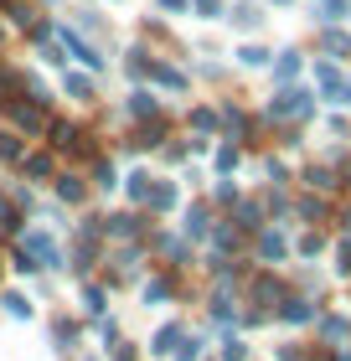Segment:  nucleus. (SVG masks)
<instances>
[{"instance_id": "obj_1", "label": "nucleus", "mask_w": 351, "mask_h": 361, "mask_svg": "<svg viewBox=\"0 0 351 361\" xmlns=\"http://www.w3.org/2000/svg\"><path fill=\"white\" fill-rule=\"evenodd\" d=\"M274 109H279V114H295V119H299V114H310V98H305V93H284Z\"/></svg>"}, {"instance_id": "obj_6", "label": "nucleus", "mask_w": 351, "mask_h": 361, "mask_svg": "<svg viewBox=\"0 0 351 361\" xmlns=\"http://www.w3.org/2000/svg\"><path fill=\"white\" fill-rule=\"evenodd\" d=\"M263 253L279 258V253H284V238H279V233H269V238H263Z\"/></svg>"}, {"instance_id": "obj_4", "label": "nucleus", "mask_w": 351, "mask_h": 361, "mask_svg": "<svg viewBox=\"0 0 351 361\" xmlns=\"http://www.w3.org/2000/svg\"><path fill=\"white\" fill-rule=\"evenodd\" d=\"M62 196H68V202H78V196H83V186H78V176H62V186H57Z\"/></svg>"}, {"instance_id": "obj_7", "label": "nucleus", "mask_w": 351, "mask_h": 361, "mask_svg": "<svg viewBox=\"0 0 351 361\" xmlns=\"http://www.w3.org/2000/svg\"><path fill=\"white\" fill-rule=\"evenodd\" d=\"M284 320H310V305H299V300H295L290 310H284Z\"/></svg>"}, {"instance_id": "obj_3", "label": "nucleus", "mask_w": 351, "mask_h": 361, "mask_svg": "<svg viewBox=\"0 0 351 361\" xmlns=\"http://www.w3.org/2000/svg\"><path fill=\"white\" fill-rule=\"evenodd\" d=\"M6 310H11V315H16V320H26V315H31V305L21 300V294H6Z\"/></svg>"}, {"instance_id": "obj_5", "label": "nucleus", "mask_w": 351, "mask_h": 361, "mask_svg": "<svg viewBox=\"0 0 351 361\" xmlns=\"http://www.w3.org/2000/svg\"><path fill=\"white\" fill-rule=\"evenodd\" d=\"M196 356H202V341H186V346L176 351V361H196Z\"/></svg>"}, {"instance_id": "obj_2", "label": "nucleus", "mask_w": 351, "mask_h": 361, "mask_svg": "<svg viewBox=\"0 0 351 361\" xmlns=\"http://www.w3.org/2000/svg\"><path fill=\"white\" fill-rule=\"evenodd\" d=\"M26 248H31V253H37V258H42V264H57V248H52V243H47L42 233H31V238H26Z\"/></svg>"}]
</instances>
